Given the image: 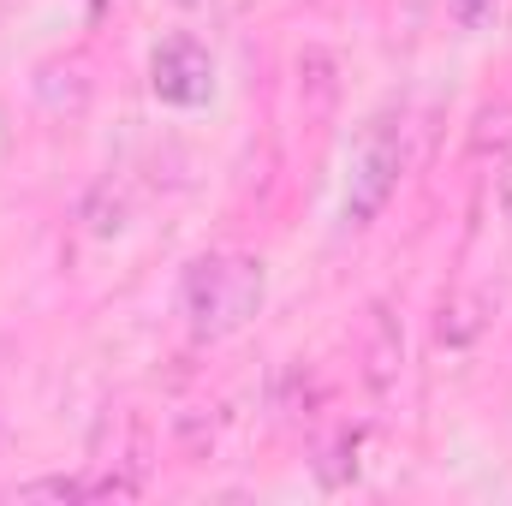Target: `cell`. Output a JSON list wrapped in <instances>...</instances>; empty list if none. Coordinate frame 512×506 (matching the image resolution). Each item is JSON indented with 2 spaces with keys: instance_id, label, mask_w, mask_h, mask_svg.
<instances>
[{
  "instance_id": "7",
  "label": "cell",
  "mask_w": 512,
  "mask_h": 506,
  "mask_svg": "<svg viewBox=\"0 0 512 506\" xmlns=\"http://www.w3.org/2000/svg\"><path fill=\"white\" fill-rule=\"evenodd\" d=\"M501 215H507V227H512V167L501 173Z\"/></svg>"
},
{
  "instance_id": "5",
  "label": "cell",
  "mask_w": 512,
  "mask_h": 506,
  "mask_svg": "<svg viewBox=\"0 0 512 506\" xmlns=\"http://www.w3.org/2000/svg\"><path fill=\"white\" fill-rule=\"evenodd\" d=\"M84 495H96V483H84V477H42V483L18 489V501H84Z\"/></svg>"
},
{
  "instance_id": "1",
  "label": "cell",
  "mask_w": 512,
  "mask_h": 506,
  "mask_svg": "<svg viewBox=\"0 0 512 506\" xmlns=\"http://www.w3.org/2000/svg\"><path fill=\"white\" fill-rule=\"evenodd\" d=\"M179 304H185V322L197 340H227L239 334L262 304V262L256 256H197L185 268V286H179Z\"/></svg>"
},
{
  "instance_id": "3",
  "label": "cell",
  "mask_w": 512,
  "mask_h": 506,
  "mask_svg": "<svg viewBox=\"0 0 512 506\" xmlns=\"http://www.w3.org/2000/svg\"><path fill=\"white\" fill-rule=\"evenodd\" d=\"M393 179H399V143H393V131L387 126H376L370 131V143H364V155H358L352 197H346V221H352V227H364V221L382 209L387 191H393Z\"/></svg>"
},
{
  "instance_id": "4",
  "label": "cell",
  "mask_w": 512,
  "mask_h": 506,
  "mask_svg": "<svg viewBox=\"0 0 512 506\" xmlns=\"http://www.w3.org/2000/svg\"><path fill=\"white\" fill-rule=\"evenodd\" d=\"M399 358H405V334H399V322H393L387 310H376V346H370V381H376V387H387V381H393V370H399Z\"/></svg>"
},
{
  "instance_id": "6",
  "label": "cell",
  "mask_w": 512,
  "mask_h": 506,
  "mask_svg": "<svg viewBox=\"0 0 512 506\" xmlns=\"http://www.w3.org/2000/svg\"><path fill=\"white\" fill-rule=\"evenodd\" d=\"M495 6H501V0H447V12H453L459 30H483V24H495Z\"/></svg>"
},
{
  "instance_id": "2",
  "label": "cell",
  "mask_w": 512,
  "mask_h": 506,
  "mask_svg": "<svg viewBox=\"0 0 512 506\" xmlns=\"http://www.w3.org/2000/svg\"><path fill=\"white\" fill-rule=\"evenodd\" d=\"M149 90H155L161 102H173V108L209 102V90H215V60H209V48H203L197 36H167V42L149 54Z\"/></svg>"
}]
</instances>
